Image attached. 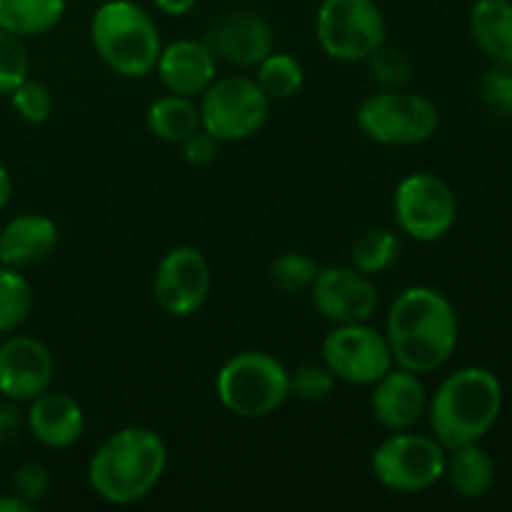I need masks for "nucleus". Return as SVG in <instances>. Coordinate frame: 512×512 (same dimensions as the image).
I'll return each mask as SVG.
<instances>
[{
	"label": "nucleus",
	"mask_w": 512,
	"mask_h": 512,
	"mask_svg": "<svg viewBox=\"0 0 512 512\" xmlns=\"http://www.w3.org/2000/svg\"><path fill=\"white\" fill-rule=\"evenodd\" d=\"M155 73L168 93L200 98L203 90L218 78V58L205 40H175L163 45Z\"/></svg>",
	"instance_id": "obj_16"
},
{
	"label": "nucleus",
	"mask_w": 512,
	"mask_h": 512,
	"mask_svg": "<svg viewBox=\"0 0 512 512\" xmlns=\"http://www.w3.org/2000/svg\"><path fill=\"white\" fill-rule=\"evenodd\" d=\"M288 385L290 395H295L298 400L320 403V400L333 395L338 378L325 363H303L295 370H288Z\"/></svg>",
	"instance_id": "obj_28"
},
{
	"label": "nucleus",
	"mask_w": 512,
	"mask_h": 512,
	"mask_svg": "<svg viewBox=\"0 0 512 512\" xmlns=\"http://www.w3.org/2000/svg\"><path fill=\"white\" fill-rule=\"evenodd\" d=\"M400 250H403V243H400V235L395 230L375 228L365 230L355 240L353 250H350V260H353L355 270L375 278V275L388 273L390 268L398 265Z\"/></svg>",
	"instance_id": "obj_24"
},
{
	"label": "nucleus",
	"mask_w": 512,
	"mask_h": 512,
	"mask_svg": "<svg viewBox=\"0 0 512 512\" xmlns=\"http://www.w3.org/2000/svg\"><path fill=\"white\" fill-rule=\"evenodd\" d=\"M55 358L43 340L33 335H10L0 343V395L13 403H30L50 390Z\"/></svg>",
	"instance_id": "obj_14"
},
{
	"label": "nucleus",
	"mask_w": 512,
	"mask_h": 512,
	"mask_svg": "<svg viewBox=\"0 0 512 512\" xmlns=\"http://www.w3.org/2000/svg\"><path fill=\"white\" fill-rule=\"evenodd\" d=\"M450 488L465 500H478L493 488L495 463L478 443L460 445L445 453V473Z\"/></svg>",
	"instance_id": "obj_21"
},
{
	"label": "nucleus",
	"mask_w": 512,
	"mask_h": 512,
	"mask_svg": "<svg viewBox=\"0 0 512 512\" xmlns=\"http://www.w3.org/2000/svg\"><path fill=\"white\" fill-rule=\"evenodd\" d=\"M398 228L418 243H435L453 230L458 200L435 173H413L400 180L393 198Z\"/></svg>",
	"instance_id": "obj_10"
},
{
	"label": "nucleus",
	"mask_w": 512,
	"mask_h": 512,
	"mask_svg": "<svg viewBox=\"0 0 512 512\" xmlns=\"http://www.w3.org/2000/svg\"><path fill=\"white\" fill-rule=\"evenodd\" d=\"M445 473V448L430 435L398 430L375 448L373 475L393 493H423Z\"/></svg>",
	"instance_id": "obj_9"
},
{
	"label": "nucleus",
	"mask_w": 512,
	"mask_h": 512,
	"mask_svg": "<svg viewBox=\"0 0 512 512\" xmlns=\"http://www.w3.org/2000/svg\"><path fill=\"white\" fill-rule=\"evenodd\" d=\"M365 63H368L370 78L380 85V90H403L408 85L410 60L403 50L380 45Z\"/></svg>",
	"instance_id": "obj_30"
},
{
	"label": "nucleus",
	"mask_w": 512,
	"mask_h": 512,
	"mask_svg": "<svg viewBox=\"0 0 512 512\" xmlns=\"http://www.w3.org/2000/svg\"><path fill=\"white\" fill-rule=\"evenodd\" d=\"M370 408L383 428L398 433V430H410L423 418L428 410V398L418 375L403 368H390L373 383Z\"/></svg>",
	"instance_id": "obj_17"
},
{
	"label": "nucleus",
	"mask_w": 512,
	"mask_h": 512,
	"mask_svg": "<svg viewBox=\"0 0 512 512\" xmlns=\"http://www.w3.org/2000/svg\"><path fill=\"white\" fill-rule=\"evenodd\" d=\"M90 40L113 73L145 78L160 58V30L133 0H105L90 20Z\"/></svg>",
	"instance_id": "obj_4"
},
{
	"label": "nucleus",
	"mask_w": 512,
	"mask_h": 512,
	"mask_svg": "<svg viewBox=\"0 0 512 512\" xmlns=\"http://www.w3.org/2000/svg\"><path fill=\"white\" fill-rule=\"evenodd\" d=\"M65 0H0V30L35 38L63 20Z\"/></svg>",
	"instance_id": "obj_23"
},
{
	"label": "nucleus",
	"mask_w": 512,
	"mask_h": 512,
	"mask_svg": "<svg viewBox=\"0 0 512 512\" xmlns=\"http://www.w3.org/2000/svg\"><path fill=\"white\" fill-rule=\"evenodd\" d=\"M25 425L40 445L63 450L83 438L85 413L78 400L70 398L68 393L45 390L38 398L30 400Z\"/></svg>",
	"instance_id": "obj_18"
},
{
	"label": "nucleus",
	"mask_w": 512,
	"mask_h": 512,
	"mask_svg": "<svg viewBox=\"0 0 512 512\" xmlns=\"http://www.w3.org/2000/svg\"><path fill=\"white\" fill-rule=\"evenodd\" d=\"M323 363L343 383L373 385L393 368V353L385 333L370 325H335L323 340Z\"/></svg>",
	"instance_id": "obj_11"
},
{
	"label": "nucleus",
	"mask_w": 512,
	"mask_h": 512,
	"mask_svg": "<svg viewBox=\"0 0 512 512\" xmlns=\"http://www.w3.org/2000/svg\"><path fill=\"white\" fill-rule=\"evenodd\" d=\"M10 493L18 495L28 505H38L50 493V473L38 463H25L10 478Z\"/></svg>",
	"instance_id": "obj_32"
},
{
	"label": "nucleus",
	"mask_w": 512,
	"mask_h": 512,
	"mask_svg": "<svg viewBox=\"0 0 512 512\" xmlns=\"http://www.w3.org/2000/svg\"><path fill=\"white\" fill-rule=\"evenodd\" d=\"M183 158L188 160L190 165H210L215 158H218V150H220V140L213 138L208 130H195L190 138H185L183 143Z\"/></svg>",
	"instance_id": "obj_33"
},
{
	"label": "nucleus",
	"mask_w": 512,
	"mask_h": 512,
	"mask_svg": "<svg viewBox=\"0 0 512 512\" xmlns=\"http://www.w3.org/2000/svg\"><path fill=\"white\" fill-rule=\"evenodd\" d=\"M33 285L20 270L0 268V333H15L33 313Z\"/></svg>",
	"instance_id": "obj_25"
},
{
	"label": "nucleus",
	"mask_w": 512,
	"mask_h": 512,
	"mask_svg": "<svg viewBox=\"0 0 512 512\" xmlns=\"http://www.w3.org/2000/svg\"><path fill=\"white\" fill-rule=\"evenodd\" d=\"M315 310L333 325L368 323L378 310V288L373 278L353 265L323 268L310 285Z\"/></svg>",
	"instance_id": "obj_13"
},
{
	"label": "nucleus",
	"mask_w": 512,
	"mask_h": 512,
	"mask_svg": "<svg viewBox=\"0 0 512 512\" xmlns=\"http://www.w3.org/2000/svg\"><path fill=\"white\" fill-rule=\"evenodd\" d=\"M58 225L43 213H23L0 230V263L8 268L25 270L43 263L58 248Z\"/></svg>",
	"instance_id": "obj_19"
},
{
	"label": "nucleus",
	"mask_w": 512,
	"mask_h": 512,
	"mask_svg": "<svg viewBox=\"0 0 512 512\" xmlns=\"http://www.w3.org/2000/svg\"><path fill=\"white\" fill-rule=\"evenodd\" d=\"M358 128L380 145H418L440 128L433 100L408 90H380L358 108Z\"/></svg>",
	"instance_id": "obj_8"
},
{
	"label": "nucleus",
	"mask_w": 512,
	"mask_h": 512,
	"mask_svg": "<svg viewBox=\"0 0 512 512\" xmlns=\"http://www.w3.org/2000/svg\"><path fill=\"white\" fill-rule=\"evenodd\" d=\"M168 465V448L155 430H115L88 463V483L110 505H130L158 488Z\"/></svg>",
	"instance_id": "obj_2"
},
{
	"label": "nucleus",
	"mask_w": 512,
	"mask_h": 512,
	"mask_svg": "<svg viewBox=\"0 0 512 512\" xmlns=\"http://www.w3.org/2000/svg\"><path fill=\"white\" fill-rule=\"evenodd\" d=\"M215 390L228 413L248 420L268 418L290 395L288 368L275 355L245 350L225 360Z\"/></svg>",
	"instance_id": "obj_5"
},
{
	"label": "nucleus",
	"mask_w": 512,
	"mask_h": 512,
	"mask_svg": "<svg viewBox=\"0 0 512 512\" xmlns=\"http://www.w3.org/2000/svg\"><path fill=\"white\" fill-rule=\"evenodd\" d=\"M150 3H153L160 13L180 18V15H188L190 10L198 5V0H150Z\"/></svg>",
	"instance_id": "obj_35"
},
{
	"label": "nucleus",
	"mask_w": 512,
	"mask_h": 512,
	"mask_svg": "<svg viewBox=\"0 0 512 512\" xmlns=\"http://www.w3.org/2000/svg\"><path fill=\"white\" fill-rule=\"evenodd\" d=\"M205 45L228 65L258 68L260 60L273 53V30L268 20L253 10H230L210 25Z\"/></svg>",
	"instance_id": "obj_15"
},
{
	"label": "nucleus",
	"mask_w": 512,
	"mask_h": 512,
	"mask_svg": "<svg viewBox=\"0 0 512 512\" xmlns=\"http://www.w3.org/2000/svg\"><path fill=\"white\" fill-rule=\"evenodd\" d=\"M385 18L375 0H323L315 13V38L325 55L365 63L385 45Z\"/></svg>",
	"instance_id": "obj_7"
},
{
	"label": "nucleus",
	"mask_w": 512,
	"mask_h": 512,
	"mask_svg": "<svg viewBox=\"0 0 512 512\" xmlns=\"http://www.w3.org/2000/svg\"><path fill=\"white\" fill-rule=\"evenodd\" d=\"M10 103H13V110L25 120V123L40 125L45 120H50L53 115V93L45 83L40 80L25 78L18 88L10 93Z\"/></svg>",
	"instance_id": "obj_31"
},
{
	"label": "nucleus",
	"mask_w": 512,
	"mask_h": 512,
	"mask_svg": "<svg viewBox=\"0 0 512 512\" xmlns=\"http://www.w3.org/2000/svg\"><path fill=\"white\" fill-rule=\"evenodd\" d=\"M503 410V385L485 368H460L440 383L428 405L433 438L445 450L480 443L498 423Z\"/></svg>",
	"instance_id": "obj_3"
},
{
	"label": "nucleus",
	"mask_w": 512,
	"mask_h": 512,
	"mask_svg": "<svg viewBox=\"0 0 512 512\" xmlns=\"http://www.w3.org/2000/svg\"><path fill=\"white\" fill-rule=\"evenodd\" d=\"M318 263H315L310 255L298 253H283L270 263L268 275H270V283L280 290V293H305L310 290L313 285L315 275H318Z\"/></svg>",
	"instance_id": "obj_27"
},
{
	"label": "nucleus",
	"mask_w": 512,
	"mask_h": 512,
	"mask_svg": "<svg viewBox=\"0 0 512 512\" xmlns=\"http://www.w3.org/2000/svg\"><path fill=\"white\" fill-rule=\"evenodd\" d=\"M470 30L490 60L512 65V0H475Z\"/></svg>",
	"instance_id": "obj_20"
},
{
	"label": "nucleus",
	"mask_w": 512,
	"mask_h": 512,
	"mask_svg": "<svg viewBox=\"0 0 512 512\" xmlns=\"http://www.w3.org/2000/svg\"><path fill=\"white\" fill-rule=\"evenodd\" d=\"M23 425H25V418L20 415L18 403H13V400L0 403V448H8L10 443L18 440Z\"/></svg>",
	"instance_id": "obj_34"
},
{
	"label": "nucleus",
	"mask_w": 512,
	"mask_h": 512,
	"mask_svg": "<svg viewBox=\"0 0 512 512\" xmlns=\"http://www.w3.org/2000/svg\"><path fill=\"white\" fill-rule=\"evenodd\" d=\"M30 73L25 38L0 30V95H10Z\"/></svg>",
	"instance_id": "obj_29"
},
{
	"label": "nucleus",
	"mask_w": 512,
	"mask_h": 512,
	"mask_svg": "<svg viewBox=\"0 0 512 512\" xmlns=\"http://www.w3.org/2000/svg\"><path fill=\"white\" fill-rule=\"evenodd\" d=\"M385 338L395 368L415 375L435 373L458 348V313L440 290L413 285L390 305Z\"/></svg>",
	"instance_id": "obj_1"
},
{
	"label": "nucleus",
	"mask_w": 512,
	"mask_h": 512,
	"mask_svg": "<svg viewBox=\"0 0 512 512\" xmlns=\"http://www.w3.org/2000/svg\"><path fill=\"white\" fill-rule=\"evenodd\" d=\"M210 288H213L210 265L193 245H178L168 250L155 268V300L173 318H190L198 313L208 300Z\"/></svg>",
	"instance_id": "obj_12"
},
{
	"label": "nucleus",
	"mask_w": 512,
	"mask_h": 512,
	"mask_svg": "<svg viewBox=\"0 0 512 512\" xmlns=\"http://www.w3.org/2000/svg\"><path fill=\"white\" fill-rule=\"evenodd\" d=\"M255 83L270 100H290L300 93L305 83V70L300 60L285 53H270L258 63Z\"/></svg>",
	"instance_id": "obj_26"
},
{
	"label": "nucleus",
	"mask_w": 512,
	"mask_h": 512,
	"mask_svg": "<svg viewBox=\"0 0 512 512\" xmlns=\"http://www.w3.org/2000/svg\"><path fill=\"white\" fill-rule=\"evenodd\" d=\"M33 505H28L25 500H20L18 495L8 493V495H0V512H30Z\"/></svg>",
	"instance_id": "obj_36"
},
{
	"label": "nucleus",
	"mask_w": 512,
	"mask_h": 512,
	"mask_svg": "<svg viewBox=\"0 0 512 512\" xmlns=\"http://www.w3.org/2000/svg\"><path fill=\"white\" fill-rule=\"evenodd\" d=\"M270 103L273 100L263 93L255 78H215L200 95V123L220 143H238L263 130L270 118Z\"/></svg>",
	"instance_id": "obj_6"
},
{
	"label": "nucleus",
	"mask_w": 512,
	"mask_h": 512,
	"mask_svg": "<svg viewBox=\"0 0 512 512\" xmlns=\"http://www.w3.org/2000/svg\"><path fill=\"white\" fill-rule=\"evenodd\" d=\"M145 123H148L150 133L165 143H183L195 130L203 128L198 103H193V98L188 95L175 93L153 100L145 113Z\"/></svg>",
	"instance_id": "obj_22"
},
{
	"label": "nucleus",
	"mask_w": 512,
	"mask_h": 512,
	"mask_svg": "<svg viewBox=\"0 0 512 512\" xmlns=\"http://www.w3.org/2000/svg\"><path fill=\"white\" fill-rule=\"evenodd\" d=\"M10 195H13V178H10L8 170L0 165V210L10 203Z\"/></svg>",
	"instance_id": "obj_37"
}]
</instances>
